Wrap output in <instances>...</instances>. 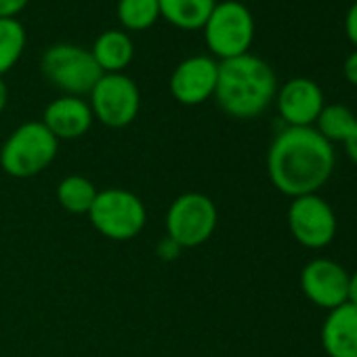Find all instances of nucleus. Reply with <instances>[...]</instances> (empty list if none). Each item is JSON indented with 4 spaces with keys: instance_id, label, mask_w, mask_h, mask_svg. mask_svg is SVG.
Returning a JSON list of instances; mask_svg holds the SVG:
<instances>
[{
    "instance_id": "2",
    "label": "nucleus",
    "mask_w": 357,
    "mask_h": 357,
    "mask_svg": "<svg viewBox=\"0 0 357 357\" xmlns=\"http://www.w3.org/2000/svg\"><path fill=\"white\" fill-rule=\"evenodd\" d=\"M275 72L259 55L246 53L219 61L215 99L227 116L238 120L257 118L275 101Z\"/></svg>"
},
{
    "instance_id": "5",
    "label": "nucleus",
    "mask_w": 357,
    "mask_h": 357,
    "mask_svg": "<svg viewBox=\"0 0 357 357\" xmlns=\"http://www.w3.org/2000/svg\"><path fill=\"white\" fill-rule=\"evenodd\" d=\"M40 70L49 84L72 97L89 95L103 76L91 51L70 43L49 47L40 59Z\"/></svg>"
},
{
    "instance_id": "11",
    "label": "nucleus",
    "mask_w": 357,
    "mask_h": 357,
    "mask_svg": "<svg viewBox=\"0 0 357 357\" xmlns=\"http://www.w3.org/2000/svg\"><path fill=\"white\" fill-rule=\"evenodd\" d=\"M301 288L313 305L332 311L347 303L349 273L336 261L313 259L301 271Z\"/></svg>"
},
{
    "instance_id": "24",
    "label": "nucleus",
    "mask_w": 357,
    "mask_h": 357,
    "mask_svg": "<svg viewBox=\"0 0 357 357\" xmlns=\"http://www.w3.org/2000/svg\"><path fill=\"white\" fill-rule=\"evenodd\" d=\"M344 147H347L349 158L357 164V124H355V128L351 130V135L344 139Z\"/></svg>"
},
{
    "instance_id": "10",
    "label": "nucleus",
    "mask_w": 357,
    "mask_h": 357,
    "mask_svg": "<svg viewBox=\"0 0 357 357\" xmlns=\"http://www.w3.org/2000/svg\"><path fill=\"white\" fill-rule=\"evenodd\" d=\"M219 61L208 55H194L178 63L170 76V95L183 105H200L215 97Z\"/></svg>"
},
{
    "instance_id": "26",
    "label": "nucleus",
    "mask_w": 357,
    "mask_h": 357,
    "mask_svg": "<svg viewBox=\"0 0 357 357\" xmlns=\"http://www.w3.org/2000/svg\"><path fill=\"white\" fill-rule=\"evenodd\" d=\"M7 99H9V91H7V84H5L3 76H0V114H3L5 107H7Z\"/></svg>"
},
{
    "instance_id": "20",
    "label": "nucleus",
    "mask_w": 357,
    "mask_h": 357,
    "mask_svg": "<svg viewBox=\"0 0 357 357\" xmlns=\"http://www.w3.org/2000/svg\"><path fill=\"white\" fill-rule=\"evenodd\" d=\"M26 40V30L17 20H0V76H5L22 59Z\"/></svg>"
},
{
    "instance_id": "4",
    "label": "nucleus",
    "mask_w": 357,
    "mask_h": 357,
    "mask_svg": "<svg viewBox=\"0 0 357 357\" xmlns=\"http://www.w3.org/2000/svg\"><path fill=\"white\" fill-rule=\"evenodd\" d=\"M202 30L213 57L225 61L250 53L257 26L250 9L244 3L223 0L215 5Z\"/></svg>"
},
{
    "instance_id": "25",
    "label": "nucleus",
    "mask_w": 357,
    "mask_h": 357,
    "mask_svg": "<svg viewBox=\"0 0 357 357\" xmlns=\"http://www.w3.org/2000/svg\"><path fill=\"white\" fill-rule=\"evenodd\" d=\"M347 303L357 307V271H353L349 275V294H347Z\"/></svg>"
},
{
    "instance_id": "14",
    "label": "nucleus",
    "mask_w": 357,
    "mask_h": 357,
    "mask_svg": "<svg viewBox=\"0 0 357 357\" xmlns=\"http://www.w3.org/2000/svg\"><path fill=\"white\" fill-rule=\"evenodd\" d=\"M321 347L328 357H357V307L342 303L328 311L321 326Z\"/></svg>"
},
{
    "instance_id": "17",
    "label": "nucleus",
    "mask_w": 357,
    "mask_h": 357,
    "mask_svg": "<svg viewBox=\"0 0 357 357\" xmlns=\"http://www.w3.org/2000/svg\"><path fill=\"white\" fill-rule=\"evenodd\" d=\"M97 194L93 181L82 174H68L57 185V202L70 215H89Z\"/></svg>"
},
{
    "instance_id": "3",
    "label": "nucleus",
    "mask_w": 357,
    "mask_h": 357,
    "mask_svg": "<svg viewBox=\"0 0 357 357\" xmlns=\"http://www.w3.org/2000/svg\"><path fill=\"white\" fill-rule=\"evenodd\" d=\"M57 151L59 141L43 122H24L0 147V166L9 176L32 178L53 164Z\"/></svg>"
},
{
    "instance_id": "1",
    "label": "nucleus",
    "mask_w": 357,
    "mask_h": 357,
    "mask_svg": "<svg viewBox=\"0 0 357 357\" xmlns=\"http://www.w3.org/2000/svg\"><path fill=\"white\" fill-rule=\"evenodd\" d=\"M334 170V149L313 126H286L267 151V172L290 198L317 194Z\"/></svg>"
},
{
    "instance_id": "12",
    "label": "nucleus",
    "mask_w": 357,
    "mask_h": 357,
    "mask_svg": "<svg viewBox=\"0 0 357 357\" xmlns=\"http://www.w3.org/2000/svg\"><path fill=\"white\" fill-rule=\"evenodd\" d=\"M275 105L286 126H313L326 101L324 91L311 78H290L278 89Z\"/></svg>"
},
{
    "instance_id": "23",
    "label": "nucleus",
    "mask_w": 357,
    "mask_h": 357,
    "mask_svg": "<svg viewBox=\"0 0 357 357\" xmlns=\"http://www.w3.org/2000/svg\"><path fill=\"white\" fill-rule=\"evenodd\" d=\"M342 74H344V80H347L349 84L357 86V49H353V51L344 57Z\"/></svg>"
},
{
    "instance_id": "22",
    "label": "nucleus",
    "mask_w": 357,
    "mask_h": 357,
    "mask_svg": "<svg viewBox=\"0 0 357 357\" xmlns=\"http://www.w3.org/2000/svg\"><path fill=\"white\" fill-rule=\"evenodd\" d=\"M30 0H0V20H17Z\"/></svg>"
},
{
    "instance_id": "13",
    "label": "nucleus",
    "mask_w": 357,
    "mask_h": 357,
    "mask_svg": "<svg viewBox=\"0 0 357 357\" xmlns=\"http://www.w3.org/2000/svg\"><path fill=\"white\" fill-rule=\"evenodd\" d=\"M40 122L51 130L57 141H68L86 135L95 122V116L91 112L89 101H84L82 97L61 95L45 107Z\"/></svg>"
},
{
    "instance_id": "9",
    "label": "nucleus",
    "mask_w": 357,
    "mask_h": 357,
    "mask_svg": "<svg viewBox=\"0 0 357 357\" xmlns=\"http://www.w3.org/2000/svg\"><path fill=\"white\" fill-rule=\"evenodd\" d=\"M292 238L305 248H326L336 236V217L330 204L317 194L292 198L288 208Z\"/></svg>"
},
{
    "instance_id": "16",
    "label": "nucleus",
    "mask_w": 357,
    "mask_h": 357,
    "mask_svg": "<svg viewBox=\"0 0 357 357\" xmlns=\"http://www.w3.org/2000/svg\"><path fill=\"white\" fill-rule=\"evenodd\" d=\"M160 17L178 30H202L211 17L217 0H158Z\"/></svg>"
},
{
    "instance_id": "8",
    "label": "nucleus",
    "mask_w": 357,
    "mask_h": 357,
    "mask_svg": "<svg viewBox=\"0 0 357 357\" xmlns=\"http://www.w3.org/2000/svg\"><path fill=\"white\" fill-rule=\"evenodd\" d=\"M89 105L103 126L124 128L132 124L141 109V93L126 74H103L89 93Z\"/></svg>"
},
{
    "instance_id": "7",
    "label": "nucleus",
    "mask_w": 357,
    "mask_h": 357,
    "mask_svg": "<svg viewBox=\"0 0 357 357\" xmlns=\"http://www.w3.org/2000/svg\"><path fill=\"white\" fill-rule=\"evenodd\" d=\"M219 223L215 202L200 194L188 192L178 196L166 213V238L178 248H198L206 244Z\"/></svg>"
},
{
    "instance_id": "15",
    "label": "nucleus",
    "mask_w": 357,
    "mask_h": 357,
    "mask_svg": "<svg viewBox=\"0 0 357 357\" xmlns=\"http://www.w3.org/2000/svg\"><path fill=\"white\" fill-rule=\"evenodd\" d=\"M93 59L103 74H122L135 57V45L124 30H105L97 36L93 49Z\"/></svg>"
},
{
    "instance_id": "21",
    "label": "nucleus",
    "mask_w": 357,
    "mask_h": 357,
    "mask_svg": "<svg viewBox=\"0 0 357 357\" xmlns=\"http://www.w3.org/2000/svg\"><path fill=\"white\" fill-rule=\"evenodd\" d=\"M344 36L357 49V0L344 13Z\"/></svg>"
},
{
    "instance_id": "6",
    "label": "nucleus",
    "mask_w": 357,
    "mask_h": 357,
    "mask_svg": "<svg viewBox=\"0 0 357 357\" xmlns=\"http://www.w3.org/2000/svg\"><path fill=\"white\" fill-rule=\"evenodd\" d=\"M89 219L103 238L128 242L143 231L147 211L137 194L122 188H109L97 194L89 211Z\"/></svg>"
},
{
    "instance_id": "18",
    "label": "nucleus",
    "mask_w": 357,
    "mask_h": 357,
    "mask_svg": "<svg viewBox=\"0 0 357 357\" xmlns=\"http://www.w3.org/2000/svg\"><path fill=\"white\" fill-rule=\"evenodd\" d=\"M355 124H357V118L347 105L330 103V105H324L321 114L317 116L315 130L330 143H336V141L344 143V139L351 135Z\"/></svg>"
},
{
    "instance_id": "19",
    "label": "nucleus",
    "mask_w": 357,
    "mask_h": 357,
    "mask_svg": "<svg viewBox=\"0 0 357 357\" xmlns=\"http://www.w3.org/2000/svg\"><path fill=\"white\" fill-rule=\"evenodd\" d=\"M116 15L124 32H143L160 20V5L158 0H118Z\"/></svg>"
}]
</instances>
